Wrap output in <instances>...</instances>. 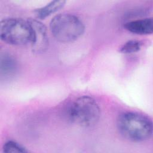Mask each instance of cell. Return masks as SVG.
Here are the masks:
<instances>
[{
  "mask_svg": "<svg viewBox=\"0 0 153 153\" xmlns=\"http://www.w3.org/2000/svg\"><path fill=\"white\" fill-rule=\"evenodd\" d=\"M117 127L121 134L133 142H142L149 139L152 134V123L142 114L127 112L117 120Z\"/></svg>",
  "mask_w": 153,
  "mask_h": 153,
  "instance_id": "6da1fadb",
  "label": "cell"
},
{
  "mask_svg": "<svg viewBox=\"0 0 153 153\" xmlns=\"http://www.w3.org/2000/svg\"><path fill=\"white\" fill-rule=\"evenodd\" d=\"M84 25L76 16L62 13L51 20L50 29L53 36L61 42H70L78 39L84 32Z\"/></svg>",
  "mask_w": 153,
  "mask_h": 153,
  "instance_id": "7a4b0ae2",
  "label": "cell"
},
{
  "mask_svg": "<svg viewBox=\"0 0 153 153\" xmlns=\"http://www.w3.org/2000/svg\"><path fill=\"white\" fill-rule=\"evenodd\" d=\"M100 115V108L96 101L87 96L77 98L72 103L68 111L71 121L82 127L95 125L99 121Z\"/></svg>",
  "mask_w": 153,
  "mask_h": 153,
  "instance_id": "3957f363",
  "label": "cell"
},
{
  "mask_svg": "<svg viewBox=\"0 0 153 153\" xmlns=\"http://www.w3.org/2000/svg\"><path fill=\"white\" fill-rule=\"evenodd\" d=\"M0 38L4 42L13 45H23L32 40V29L27 20L8 18L0 23Z\"/></svg>",
  "mask_w": 153,
  "mask_h": 153,
  "instance_id": "277c9868",
  "label": "cell"
},
{
  "mask_svg": "<svg viewBox=\"0 0 153 153\" xmlns=\"http://www.w3.org/2000/svg\"><path fill=\"white\" fill-rule=\"evenodd\" d=\"M32 29V40L30 42L32 51L34 53H42L48 46V36L46 26L36 19L27 20Z\"/></svg>",
  "mask_w": 153,
  "mask_h": 153,
  "instance_id": "5b68a950",
  "label": "cell"
},
{
  "mask_svg": "<svg viewBox=\"0 0 153 153\" xmlns=\"http://www.w3.org/2000/svg\"><path fill=\"white\" fill-rule=\"evenodd\" d=\"M124 27L130 32L137 35L151 34L153 31V20L152 18H145L128 22Z\"/></svg>",
  "mask_w": 153,
  "mask_h": 153,
  "instance_id": "8992f818",
  "label": "cell"
},
{
  "mask_svg": "<svg viewBox=\"0 0 153 153\" xmlns=\"http://www.w3.org/2000/svg\"><path fill=\"white\" fill-rule=\"evenodd\" d=\"M17 63L16 59L10 54L5 53L1 57V74L5 76H10L16 71Z\"/></svg>",
  "mask_w": 153,
  "mask_h": 153,
  "instance_id": "52a82bcc",
  "label": "cell"
},
{
  "mask_svg": "<svg viewBox=\"0 0 153 153\" xmlns=\"http://www.w3.org/2000/svg\"><path fill=\"white\" fill-rule=\"evenodd\" d=\"M65 1H53L44 7L35 10L36 17L40 19H44L53 14L63 7L65 4Z\"/></svg>",
  "mask_w": 153,
  "mask_h": 153,
  "instance_id": "ba28073f",
  "label": "cell"
},
{
  "mask_svg": "<svg viewBox=\"0 0 153 153\" xmlns=\"http://www.w3.org/2000/svg\"><path fill=\"white\" fill-rule=\"evenodd\" d=\"M3 151L5 153H26L28 152L23 146L13 140H8L5 143Z\"/></svg>",
  "mask_w": 153,
  "mask_h": 153,
  "instance_id": "9c48e42d",
  "label": "cell"
},
{
  "mask_svg": "<svg viewBox=\"0 0 153 153\" xmlns=\"http://www.w3.org/2000/svg\"><path fill=\"white\" fill-rule=\"evenodd\" d=\"M142 43L137 40H129L123 45L120 48V52L124 54L136 53L141 48Z\"/></svg>",
  "mask_w": 153,
  "mask_h": 153,
  "instance_id": "30bf717a",
  "label": "cell"
}]
</instances>
